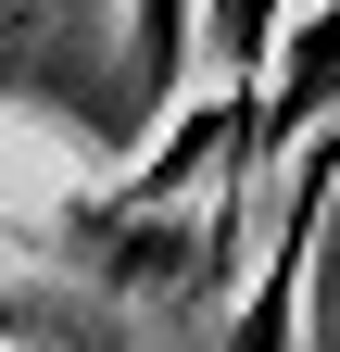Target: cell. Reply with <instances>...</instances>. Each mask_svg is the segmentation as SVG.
Returning a JSON list of instances; mask_svg holds the SVG:
<instances>
[{
    "mask_svg": "<svg viewBox=\"0 0 340 352\" xmlns=\"http://www.w3.org/2000/svg\"><path fill=\"white\" fill-rule=\"evenodd\" d=\"M177 76H189V0H139V88L177 101Z\"/></svg>",
    "mask_w": 340,
    "mask_h": 352,
    "instance_id": "obj_1",
    "label": "cell"
}]
</instances>
